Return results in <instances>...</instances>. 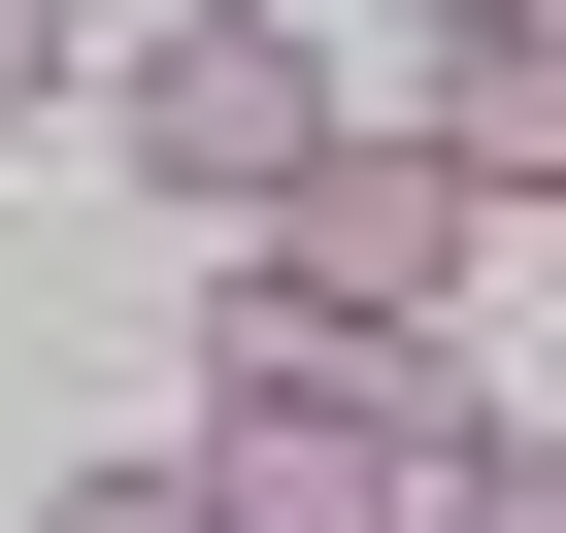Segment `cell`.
<instances>
[{"label":"cell","instance_id":"6da1fadb","mask_svg":"<svg viewBox=\"0 0 566 533\" xmlns=\"http://www.w3.org/2000/svg\"><path fill=\"white\" fill-rule=\"evenodd\" d=\"M334 134H367V101H334V34H301V0H167V34H101V167H134L167 233H266Z\"/></svg>","mask_w":566,"mask_h":533},{"label":"cell","instance_id":"7a4b0ae2","mask_svg":"<svg viewBox=\"0 0 566 533\" xmlns=\"http://www.w3.org/2000/svg\"><path fill=\"white\" fill-rule=\"evenodd\" d=\"M400 533H566V467H533V433H433V467H400Z\"/></svg>","mask_w":566,"mask_h":533},{"label":"cell","instance_id":"3957f363","mask_svg":"<svg viewBox=\"0 0 566 533\" xmlns=\"http://www.w3.org/2000/svg\"><path fill=\"white\" fill-rule=\"evenodd\" d=\"M34 101H101V0H0V134H34Z\"/></svg>","mask_w":566,"mask_h":533},{"label":"cell","instance_id":"277c9868","mask_svg":"<svg viewBox=\"0 0 566 533\" xmlns=\"http://www.w3.org/2000/svg\"><path fill=\"white\" fill-rule=\"evenodd\" d=\"M34 533H200V500H167V467H67V500H34Z\"/></svg>","mask_w":566,"mask_h":533},{"label":"cell","instance_id":"5b68a950","mask_svg":"<svg viewBox=\"0 0 566 533\" xmlns=\"http://www.w3.org/2000/svg\"><path fill=\"white\" fill-rule=\"evenodd\" d=\"M400 34H566V0H400Z\"/></svg>","mask_w":566,"mask_h":533}]
</instances>
